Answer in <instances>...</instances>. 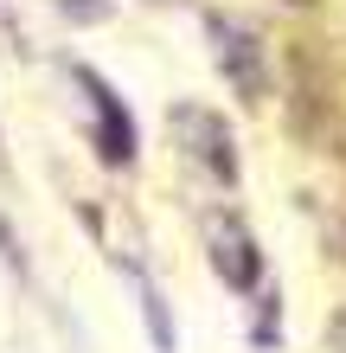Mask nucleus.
<instances>
[{
    "mask_svg": "<svg viewBox=\"0 0 346 353\" xmlns=\"http://www.w3.org/2000/svg\"><path fill=\"white\" fill-rule=\"evenodd\" d=\"M212 263H218V276L231 289H257V251H250V238H244L237 219L212 225Z\"/></svg>",
    "mask_w": 346,
    "mask_h": 353,
    "instance_id": "f257e3e1",
    "label": "nucleus"
},
{
    "mask_svg": "<svg viewBox=\"0 0 346 353\" xmlns=\"http://www.w3.org/2000/svg\"><path fill=\"white\" fill-rule=\"evenodd\" d=\"M84 90H90V103H96V129L109 135L103 154H109V161H129V154H135V122H129V110H122V97H116L96 71H84Z\"/></svg>",
    "mask_w": 346,
    "mask_h": 353,
    "instance_id": "f03ea898",
    "label": "nucleus"
},
{
    "mask_svg": "<svg viewBox=\"0 0 346 353\" xmlns=\"http://www.w3.org/2000/svg\"><path fill=\"white\" fill-rule=\"evenodd\" d=\"M141 302H148V327H154V347H160V353H173V321H167V302H160L154 289H148Z\"/></svg>",
    "mask_w": 346,
    "mask_h": 353,
    "instance_id": "7ed1b4c3",
    "label": "nucleus"
}]
</instances>
